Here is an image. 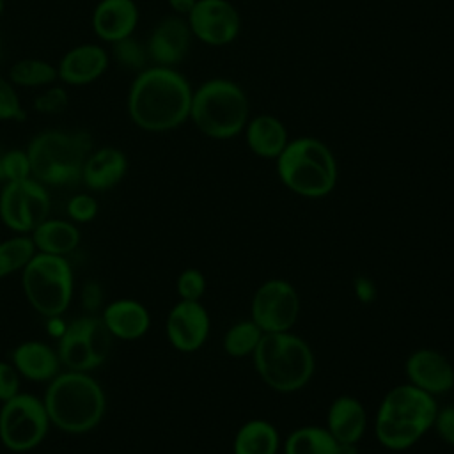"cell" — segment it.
Listing matches in <instances>:
<instances>
[{
  "mask_svg": "<svg viewBox=\"0 0 454 454\" xmlns=\"http://www.w3.org/2000/svg\"><path fill=\"white\" fill-rule=\"evenodd\" d=\"M50 195L43 183L34 177L11 181L0 192V220L14 232H32L48 218Z\"/></svg>",
  "mask_w": 454,
  "mask_h": 454,
  "instance_id": "obj_11",
  "label": "cell"
},
{
  "mask_svg": "<svg viewBox=\"0 0 454 454\" xmlns=\"http://www.w3.org/2000/svg\"><path fill=\"white\" fill-rule=\"evenodd\" d=\"M128 172V158L117 147H99L90 151L82 170V183L94 192L117 186Z\"/></svg>",
  "mask_w": 454,
  "mask_h": 454,
  "instance_id": "obj_19",
  "label": "cell"
},
{
  "mask_svg": "<svg viewBox=\"0 0 454 454\" xmlns=\"http://www.w3.org/2000/svg\"><path fill=\"white\" fill-rule=\"evenodd\" d=\"M245 138L254 154L268 160H277L289 142L282 121L268 114L257 115L247 122Z\"/></svg>",
  "mask_w": 454,
  "mask_h": 454,
  "instance_id": "obj_23",
  "label": "cell"
},
{
  "mask_svg": "<svg viewBox=\"0 0 454 454\" xmlns=\"http://www.w3.org/2000/svg\"><path fill=\"white\" fill-rule=\"evenodd\" d=\"M28 303L46 317H59L73 298V270L66 257L35 252L21 270Z\"/></svg>",
  "mask_w": 454,
  "mask_h": 454,
  "instance_id": "obj_8",
  "label": "cell"
},
{
  "mask_svg": "<svg viewBox=\"0 0 454 454\" xmlns=\"http://www.w3.org/2000/svg\"><path fill=\"white\" fill-rule=\"evenodd\" d=\"M192 35L211 46H223L239 32V14L229 0H197L186 16Z\"/></svg>",
  "mask_w": 454,
  "mask_h": 454,
  "instance_id": "obj_13",
  "label": "cell"
},
{
  "mask_svg": "<svg viewBox=\"0 0 454 454\" xmlns=\"http://www.w3.org/2000/svg\"><path fill=\"white\" fill-rule=\"evenodd\" d=\"M277 174L293 193L319 199L335 188L337 161L325 142L314 137H300L289 140L277 158Z\"/></svg>",
  "mask_w": 454,
  "mask_h": 454,
  "instance_id": "obj_6",
  "label": "cell"
},
{
  "mask_svg": "<svg viewBox=\"0 0 454 454\" xmlns=\"http://www.w3.org/2000/svg\"><path fill=\"white\" fill-rule=\"evenodd\" d=\"M83 303L89 310H94L101 303V289L98 284L90 282L83 289Z\"/></svg>",
  "mask_w": 454,
  "mask_h": 454,
  "instance_id": "obj_39",
  "label": "cell"
},
{
  "mask_svg": "<svg viewBox=\"0 0 454 454\" xmlns=\"http://www.w3.org/2000/svg\"><path fill=\"white\" fill-rule=\"evenodd\" d=\"M11 364L30 381H51L60 369L57 351L41 340H25L11 353Z\"/></svg>",
  "mask_w": 454,
  "mask_h": 454,
  "instance_id": "obj_21",
  "label": "cell"
},
{
  "mask_svg": "<svg viewBox=\"0 0 454 454\" xmlns=\"http://www.w3.org/2000/svg\"><path fill=\"white\" fill-rule=\"evenodd\" d=\"M135 0H99L92 11V30L105 43H115L135 34L138 25Z\"/></svg>",
  "mask_w": 454,
  "mask_h": 454,
  "instance_id": "obj_18",
  "label": "cell"
},
{
  "mask_svg": "<svg viewBox=\"0 0 454 454\" xmlns=\"http://www.w3.org/2000/svg\"><path fill=\"white\" fill-rule=\"evenodd\" d=\"M69 106V94L62 85H48L34 99V110L43 115H59Z\"/></svg>",
  "mask_w": 454,
  "mask_h": 454,
  "instance_id": "obj_32",
  "label": "cell"
},
{
  "mask_svg": "<svg viewBox=\"0 0 454 454\" xmlns=\"http://www.w3.org/2000/svg\"><path fill=\"white\" fill-rule=\"evenodd\" d=\"M112 57L121 67L137 73L145 69L149 62L145 43H140L135 35H128L124 39L112 43Z\"/></svg>",
  "mask_w": 454,
  "mask_h": 454,
  "instance_id": "obj_30",
  "label": "cell"
},
{
  "mask_svg": "<svg viewBox=\"0 0 454 454\" xmlns=\"http://www.w3.org/2000/svg\"><path fill=\"white\" fill-rule=\"evenodd\" d=\"M300 314V298L287 280L270 278L262 282L252 298V317L264 333L287 332Z\"/></svg>",
  "mask_w": 454,
  "mask_h": 454,
  "instance_id": "obj_12",
  "label": "cell"
},
{
  "mask_svg": "<svg viewBox=\"0 0 454 454\" xmlns=\"http://www.w3.org/2000/svg\"><path fill=\"white\" fill-rule=\"evenodd\" d=\"M101 319L114 339L137 340L144 337L151 326V316L145 305L137 300L121 298L103 309Z\"/></svg>",
  "mask_w": 454,
  "mask_h": 454,
  "instance_id": "obj_20",
  "label": "cell"
},
{
  "mask_svg": "<svg viewBox=\"0 0 454 454\" xmlns=\"http://www.w3.org/2000/svg\"><path fill=\"white\" fill-rule=\"evenodd\" d=\"M112 340L114 337L101 317H76L60 332L57 355L67 371L89 372L105 364Z\"/></svg>",
  "mask_w": 454,
  "mask_h": 454,
  "instance_id": "obj_9",
  "label": "cell"
},
{
  "mask_svg": "<svg viewBox=\"0 0 454 454\" xmlns=\"http://www.w3.org/2000/svg\"><path fill=\"white\" fill-rule=\"evenodd\" d=\"M165 330L170 344L177 351L193 353L207 340L211 319L200 301L179 300L167 316Z\"/></svg>",
  "mask_w": 454,
  "mask_h": 454,
  "instance_id": "obj_14",
  "label": "cell"
},
{
  "mask_svg": "<svg viewBox=\"0 0 454 454\" xmlns=\"http://www.w3.org/2000/svg\"><path fill=\"white\" fill-rule=\"evenodd\" d=\"M438 404L434 395L411 383L390 388L376 411L374 431L378 442L390 450L413 447L434 424Z\"/></svg>",
  "mask_w": 454,
  "mask_h": 454,
  "instance_id": "obj_2",
  "label": "cell"
},
{
  "mask_svg": "<svg viewBox=\"0 0 454 454\" xmlns=\"http://www.w3.org/2000/svg\"><path fill=\"white\" fill-rule=\"evenodd\" d=\"M98 209H99L98 200L90 193H76L69 199L66 206L67 216L78 223L92 222L98 215Z\"/></svg>",
  "mask_w": 454,
  "mask_h": 454,
  "instance_id": "obj_35",
  "label": "cell"
},
{
  "mask_svg": "<svg viewBox=\"0 0 454 454\" xmlns=\"http://www.w3.org/2000/svg\"><path fill=\"white\" fill-rule=\"evenodd\" d=\"M404 372L408 383L434 397L449 392L454 385L452 364L445 355L431 348L415 349L404 362Z\"/></svg>",
  "mask_w": 454,
  "mask_h": 454,
  "instance_id": "obj_16",
  "label": "cell"
},
{
  "mask_svg": "<svg viewBox=\"0 0 454 454\" xmlns=\"http://www.w3.org/2000/svg\"><path fill=\"white\" fill-rule=\"evenodd\" d=\"M7 78L14 87H28V89H44L48 85H53L57 76V66H53L48 60L35 59V57H25L16 60L7 73Z\"/></svg>",
  "mask_w": 454,
  "mask_h": 454,
  "instance_id": "obj_27",
  "label": "cell"
},
{
  "mask_svg": "<svg viewBox=\"0 0 454 454\" xmlns=\"http://www.w3.org/2000/svg\"><path fill=\"white\" fill-rule=\"evenodd\" d=\"M110 64V53L94 43L76 44L57 64V76L66 85H89L101 78Z\"/></svg>",
  "mask_w": 454,
  "mask_h": 454,
  "instance_id": "obj_17",
  "label": "cell"
},
{
  "mask_svg": "<svg viewBox=\"0 0 454 454\" xmlns=\"http://www.w3.org/2000/svg\"><path fill=\"white\" fill-rule=\"evenodd\" d=\"M252 358L259 378L282 394L305 387L316 367L310 346L289 330L262 333Z\"/></svg>",
  "mask_w": 454,
  "mask_h": 454,
  "instance_id": "obj_5",
  "label": "cell"
},
{
  "mask_svg": "<svg viewBox=\"0 0 454 454\" xmlns=\"http://www.w3.org/2000/svg\"><path fill=\"white\" fill-rule=\"evenodd\" d=\"M280 436L277 427L264 419L247 420L234 434V454H277Z\"/></svg>",
  "mask_w": 454,
  "mask_h": 454,
  "instance_id": "obj_25",
  "label": "cell"
},
{
  "mask_svg": "<svg viewBox=\"0 0 454 454\" xmlns=\"http://www.w3.org/2000/svg\"><path fill=\"white\" fill-rule=\"evenodd\" d=\"M367 413L364 404L351 395L335 397L326 411V429L339 443H358L365 433Z\"/></svg>",
  "mask_w": 454,
  "mask_h": 454,
  "instance_id": "obj_22",
  "label": "cell"
},
{
  "mask_svg": "<svg viewBox=\"0 0 454 454\" xmlns=\"http://www.w3.org/2000/svg\"><path fill=\"white\" fill-rule=\"evenodd\" d=\"M337 454H360L356 443H339Z\"/></svg>",
  "mask_w": 454,
  "mask_h": 454,
  "instance_id": "obj_41",
  "label": "cell"
},
{
  "mask_svg": "<svg viewBox=\"0 0 454 454\" xmlns=\"http://www.w3.org/2000/svg\"><path fill=\"white\" fill-rule=\"evenodd\" d=\"M262 330L255 325L254 319H243L234 323L223 335V349L232 358H243L254 355Z\"/></svg>",
  "mask_w": 454,
  "mask_h": 454,
  "instance_id": "obj_28",
  "label": "cell"
},
{
  "mask_svg": "<svg viewBox=\"0 0 454 454\" xmlns=\"http://www.w3.org/2000/svg\"><path fill=\"white\" fill-rule=\"evenodd\" d=\"M35 252L66 257L80 243V231L73 222L46 218L41 222L30 236Z\"/></svg>",
  "mask_w": 454,
  "mask_h": 454,
  "instance_id": "obj_24",
  "label": "cell"
},
{
  "mask_svg": "<svg viewBox=\"0 0 454 454\" xmlns=\"http://www.w3.org/2000/svg\"><path fill=\"white\" fill-rule=\"evenodd\" d=\"M433 427L436 429L438 436L445 443L454 447V404L445 406V408H438Z\"/></svg>",
  "mask_w": 454,
  "mask_h": 454,
  "instance_id": "obj_37",
  "label": "cell"
},
{
  "mask_svg": "<svg viewBox=\"0 0 454 454\" xmlns=\"http://www.w3.org/2000/svg\"><path fill=\"white\" fill-rule=\"evenodd\" d=\"M27 119V112L20 101L16 87L9 78L0 76V121L21 122Z\"/></svg>",
  "mask_w": 454,
  "mask_h": 454,
  "instance_id": "obj_33",
  "label": "cell"
},
{
  "mask_svg": "<svg viewBox=\"0 0 454 454\" xmlns=\"http://www.w3.org/2000/svg\"><path fill=\"white\" fill-rule=\"evenodd\" d=\"M20 392V372L11 362H0V401L14 397Z\"/></svg>",
  "mask_w": 454,
  "mask_h": 454,
  "instance_id": "obj_36",
  "label": "cell"
},
{
  "mask_svg": "<svg viewBox=\"0 0 454 454\" xmlns=\"http://www.w3.org/2000/svg\"><path fill=\"white\" fill-rule=\"evenodd\" d=\"M44 408L50 422L64 433H87L94 429L106 410L101 385L82 371L59 372L44 394Z\"/></svg>",
  "mask_w": 454,
  "mask_h": 454,
  "instance_id": "obj_3",
  "label": "cell"
},
{
  "mask_svg": "<svg viewBox=\"0 0 454 454\" xmlns=\"http://www.w3.org/2000/svg\"><path fill=\"white\" fill-rule=\"evenodd\" d=\"M27 177H32L30 160L27 151H21V149L0 151V181L5 184L11 181H21Z\"/></svg>",
  "mask_w": 454,
  "mask_h": 454,
  "instance_id": "obj_31",
  "label": "cell"
},
{
  "mask_svg": "<svg viewBox=\"0 0 454 454\" xmlns=\"http://www.w3.org/2000/svg\"><path fill=\"white\" fill-rule=\"evenodd\" d=\"M176 289L181 300L188 301H200V298L206 293V277L197 268H188L179 273Z\"/></svg>",
  "mask_w": 454,
  "mask_h": 454,
  "instance_id": "obj_34",
  "label": "cell"
},
{
  "mask_svg": "<svg viewBox=\"0 0 454 454\" xmlns=\"http://www.w3.org/2000/svg\"><path fill=\"white\" fill-rule=\"evenodd\" d=\"M50 424L44 403L18 392L0 408V442L12 452H28L46 438Z\"/></svg>",
  "mask_w": 454,
  "mask_h": 454,
  "instance_id": "obj_10",
  "label": "cell"
},
{
  "mask_svg": "<svg viewBox=\"0 0 454 454\" xmlns=\"http://www.w3.org/2000/svg\"><path fill=\"white\" fill-rule=\"evenodd\" d=\"M2 53H4V39H2V34H0V59H2Z\"/></svg>",
  "mask_w": 454,
  "mask_h": 454,
  "instance_id": "obj_42",
  "label": "cell"
},
{
  "mask_svg": "<svg viewBox=\"0 0 454 454\" xmlns=\"http://www.w3.org/2000/svg\"><path fill=\"white\" fill-rule=\"evenodd\" d=\"M339 442L326 427L303 426L294 429L284 442V454H337Z\"/></svg>",
  "mask_w": 454,
  "mask_h": 454,
  "instance_id": "obj_26",
  "label": "cell"
},
{
  "mask_svg": "<svg viewBox=\"0 0 454 454\" xmlns=\"http://www.w3.org/2000/svg\"><path fill=\"white\" fill-rule=\"evenodd\" d=\"M92 151L87 131L46 129L27 147L30 174L44 186H74L82 181L83 163Z\"/></svg>",
  "mask_w": 454,
  "mask_h": 454,
  "instance_id": "obj_4",
  "label": "cell"
},
{
  "mask_svg": "<svg viewBox=\"0 0 454 454\" xmlns=\"http://www.w3.org/2000/svg\"><path fill=\"white\" fill-rule=\"evenodd\" d=\"M167 2H168L170 9L177 16H183V18H186L192 12V9L195 7V4H197V0H167Z\"/></svg>",
  "mask_w": 454,
  "mask_h": 454,
  "instance_id": "obj_40",
  "label": "cell"
},
{
  "mask_svg": "<svg viewBox=\"0 0 454 454\" xmlns=\"http://www.w3.org/2000/svg\"><path fill=\"white\" fill-rule=\"evenodd\" d=\"M4 7H5V2H4V0H0V16L4 14Z\"/></svg>",
  "mask_w": 454,
  "mask_h": 454,
  "instance_id": "obj_43",
  "label": "cell"
},
{
  "mask_svg": "<svg viewBox=\"0 0 454 454\" xmlns=\"http://www.w3.org/2000/svg\"><path fill=\"white\" fill-rule=\"evenodd\" d=\"M34 254L35 247L28 236H14L0 241V280L23 270Z\"/></svg>",
  "mask_w": 454,
  "mask_h": 454,
  "instance_id": "obj_29",
  "label": "cell"
},
{
  "mask_svg": "<svg viewBox=\"0 0 454 454\" xmlns=\"http://www.w3.org/2000/svg\"><path fill=\"white\" fill-rule=\"evenodd\" d=\"M452 390H454V385H452Z\"/></svg>",
  "mask_w": 454,
  "mask_h": 454,
  "instance_id": "obj_44",
  "label": "cell"
},
{
  "mask_svg": "<svg viewBox=\"0 0 454 454\" xmlns=\"http://www.w3.org/2000/svg\"><path fill=\"white\" fill-rule=\"evenodd\" d=\"M355 294L362 303H371L376 298V286L367 277H356L355 278Z\"/></svg>",
  "mask_w": 454,
  "mask_h": 454,
  "instance_id": "obj_38",
  "label": "cell"
},
{
  "mask_svg": "<svg viewBox=\"0 0 454 454\" xmlns=\"http://www.w3.org/2000/svg\"><path fill=\"white\" fill-rule=\"evenodd\" d=\"M190 43L192 30L186 18L172 14L156 23L145 46L153 66L174 67L186 57Z\"/></svg>",
  "mask_w": 454,
  "mask_h": 454,
  "instance_id": "obj_15",
  "label": "cell"
},
{
  "mask_svg": "<svg viewBox=\"0 0 454 454\" xmlns=\"http://www.w3.org/2000/svg\"><path fill=\"white\" fill-rule=\"evenodd\" d=\"M250 105L243 89L225 78H213L192 94L190 119L195 128L211 138H231L248 122Z\"/></svg>",
  "mask_w": 454,
  "mask_h": 454,
  "instance_id": "obj_7",
  "label": "cell"
},
{
  "mask_svg": "<svg viewBox=\"0 0 454 454\" xmlns=\"http://www.w3.org/2000/svg\"><path fill=\"white\" fill-rule=\"evenodd\" d=\"M192 94L188 80L174 67L147 66L129 85L128 115L144 131H170L190 119Z\"/></svg>",
  "mask_w": 454,
  "mask_h": 454,
  "instance_id": "obj_1",
  "label": "cell"
}]
</instances>
